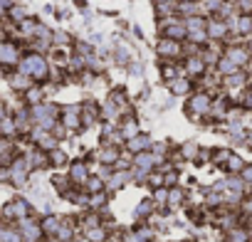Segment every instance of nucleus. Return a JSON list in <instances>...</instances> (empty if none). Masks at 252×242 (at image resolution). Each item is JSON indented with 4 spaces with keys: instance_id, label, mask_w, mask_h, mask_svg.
I'll use <instances>...</instances> for the list:
<instances>
[{
    "instance_id": "9d476101",
    "label": "nucleus",
    "mask_w": 252,
    "mask_h": 242,
    "mask_svg": "<svg viewBox=\"0 0 252 242\" xmlns=\"http://www.w3.org/2000/svg\"><path fill=\"white\" fill-rule=\"evenodd\" d=\"M163 161H166V158H158V156H154L151 151H144V153L131 156V168L144 171V173H151V171H156Z\"/></svg>"
},
{
    "instance_id": "13d9d810",
    "label": "nucleus",
    "mask_w": 252,
    "mask_h": 242,
    "mask_svg": "<svg viewBox=\"0 0 252 242\" xmlns=\"http://www.w3.org/2000/svg\"><path fill=\"white\" fill-rule=\"evenodd\" d=\"M183 242H190V240H183Z\"/></svg>"
},
{
    "instance_id": "412c9836",
    "label": "nucleus",
    "mask_w": 252,
    "mask_h": 242,
    "mask_svg": "<svg viewBox=\"0 0 252 242\" xmlns=\"http://www.w3.org/2000/svg\"><path fill=\"white\" fill-rule=\"evenodd\" d=\"M186 25H183V20L181 18H176L166 30H161V37H168V40H176V42H186Z\"/></svg>"
},
{
    "instance_id": "473e14b6",
    "label": "nucleus",
    "mask_w": 252,
    "mask_h": 242,
    "mask_svg": "<svg viewBox=\"0 0 252 242\" xmlns=\"http://www.w3.org/2000/svg\"><path fill=\"white\" fill-rule=\"evenodd\" d=\"M245 168V161L237 156V153H230V158L225 161V166H222V171H227L230 176H240V171Z\"/></svg>"
},
{
    "instance_id": "79ce46f5",
    "label": "nucleus",
    "mask_w": 252,
    "mask_h": 242,
    "mask_svg": "<svg viewBox=\"0 0 252 242\" xmlns=\"http://www.w3.org/2000/svg\"><path fill=\"white\" fill-rule=\"evenodd\" d=\"M146 185H151L154 190H156V188H163V173L151 171V173H149V178H146Z\"/></svg>"
},
{
    "instance_id": "a18cd8bd",
    "label": "nucleus",
    "mask_w": 252,
    "mask_h": 242,
    "mask_svg": "<svg viewBox=\"0 0 252 242\" xmlns=\"http://www.w3.org/2000/svg\"><path fill=\"white\" fill-rule=\"evenodd\" d=\"M245 185H252V163H245V168L240 171V176H237Z\"/></svg>"
},
{
    "instance_id": "dca6fc26",
    "label": "nucleus",
    "mask_w": 252,
    "mask_h": 242,
    "mask_svg": "<svg viewBox=\"0 0 252 242\" xmlns=\"http://www.w3.org/2000/svg\"><path fill=\"white\" fill-rule=\"evenodd\" d=\"M60 225H62V215H55V212H47V215H42V217H40V230H42V235H45V240H52V237L57 235V230H60Z\"/></svg>"
},
{
    "instance_id": "c03bdc74",
    "label": "nucleus",
    "mask_w": 252,
    "mask_h": 242,
    "mask_svg": "<svg viewBox=\"0 0 252 242\" xmlns=\"http://www.w3.org/2000/svg\"><path fill=\"white\" fill-rule=\"evenodd\" d=\"M232 5L240 10V15H252V0H235Z\"/></svg>"
},
{
    "instance_id": "72a5a7b5",
    "label": "nucleus",
    "mask_w": 252,
    "mask_h": 242,
    "mask_svg": "<svg viewBox=\"0 0 252 242\" xmlns=\"http://www.w3.org/2000/svg\"><path fill=\"white\" fill-rule=\"evenodd\" d=\"M198 5H200V13L208 18H215L218 15V10L222 8V0H198Z\"/></svg>"
},
{
    "instance_id": "393cba45",
    "label": "nucleus",
    "mask_w": 252,
    "mask_h": 242,
    "mask_svg": "<svg viewBox=\"0 0 252 242\" xmlns=\"http://www.w3.org/2000/svg\"><path fill=\"white\" fill-rule=\"evenodd\" d=\"M28 18H30L28 8H23V5H18V3H13V5H10V10L5 13V20H8V23H13L15 28H18L23 20H28Z\"/></svg>"
},
{
    "instance_id": "4468645a",
    "label": "nucleus",
    "mask_w": 252,
    "mask_h": 242,
    "mask_svg": "<svg viewBox=\"0 0 252 242\" xmlns=\"http://www.w3.org/2000/svg\"><path fill=\"white\" fill-rule=\"evenodd\" d=\"M205 32H208V40H210V42H222V40H227V35H230L225 20H218V18H208Z\"/></svg>"
},
{
    "instance_id": "8fccbe9b",
    "label": "nucleus",
    "mask_w": 252,
    "mask_h": 242,
    "mask_svg": "<svg viewBox=\"0 0 252 242\" xmlns=\"http://www.w3.org/2000/svg\"><path fill=\"white\" fill-rule=\"evenodd\" d=\"M0 183H10V171H8V166H0Z\"/></svg>"
},
{
    "instance_id": "de8ad7c7",
    "label": "nucleus",
    "mask_w": 252,
    "mask_h": 242,
    "mask_svg": "<svg viewBox=\"0 0 252 242\" xmlns=\"http://www.w3.org/2000/svg\"><path fill=\"white\" fill-rule=\"evenodd\" d=\"M242 106H245V109H252V91H250V89L242 91Z\"/></svg>"
},
{
    "instance_id": "7c9ffc66",
    "label": "nucleus",
    "mask_w": 252,
    "mask_h": 242,
    "mask_svg": "<svg viewBox=\"0 0 252 242\" xmlns=\"http://www.w3.org/2000/svg\"><path fill=\"white\" fill-rule=\"evenodd\" d=\"M52 185H55V190H57V193H60L62 198H64V195H67V193H69V190L74 188V185L69 183L67 173H57V176H52Z\"/></svg>"
},
{
    "instance_id": "6ab92c4d",
    "label": "nucleus",
    "mask_w": 252,
    "mask_h": 242,
    "mask_svg": "<svg viewBox=\"0 0 252 242\" xmlns=\"http://www.w3.org/2000/svg\"><path fill=\"white\" fill-rule=\"evenodd\" d=\"M166 87L171 89V94H173V96H190V89L195 87V82L181 74V77H176L173 82H168Z\"/></svg>"
},
{
    "instance_id": "c9c22d12",
    "label": "nucleus",
    "mask_w": 252,
    "mask_h": 242,
    "mask_svg": "<svg viewBox=\"0 0 252 242\" xmlns=\"http://www.w3.org/2000/svg\"><path fill=\"white\" fill-rule=\"evenodd\" d=\"M151 200H154L156 210H168V208H166V205H168V188H156V190L151 193Z\"/></svg>"
},
{
    "instance_id": "a878e982",
    "label": "nucleus",
    "mask_w": 252,
    "mask_h": 242,
    "mask_svg": "<svg viewBox=\"0 0 252 242\" xmlns=\"http://www.w3.org/2000/svg\"><path fill=\"white\" fill-rule=\"evenodd\" d=\"M176 153H178V158H181V161H198L200 146H198L195 141H186V144H181V149H178Z\"/></svg>"
},
{
    "instance_id": "58836bf2",
    "label": "nucleus",
    "mask_w": 252,
    "mask_h": 242,
    "mask_svg": "<svg viewBox=\"0 0 252 242\" xmlns=\"http://www.w3.org/2000/svg\"><path fill=\"white\" fill-rule=\"evenodd\" d=\"M176 5H178V3H158V5H154V8H156V20H161V18H173V15H176Z\"/></svg>"
},
{
    "instance_id": "bf43d9fd",
    "label": "nucleus",
    "mask_w": 252,
    "mask_h": 242,
    "mask_svg": "<svg viewBox=\"0 0 252 242\" xmlns=\"http://www.w3.org/2000/svg\"><path fill=\"white\" fill-rule=\"evenodd\" d=\"M250 91H252V89H250Z\"/></svg>"
},
{
    "instance_id": "6e6552de",
    "label": "nucleus",
    "mask_w": 252,
    "mask_h": 242,
    "mask_svg": "<svg viewBox=\"0 0 252 242\" xmlns=\"http://www.w3.org/2000/svg\"><path fill=\"white\" fill-rule=\"evenodd\" d=\"M92 171H89V163L87 161H69L67 166V178L74 188H84V183L89 181Z\"/></svg>"
},
{
    "instance_id": "39448f33",
    "label": "nucleus",
    "mask_w": 252,
    "mask_h": 242,
    "mask_svg": "<svg viewBox=\"0 0 252 242\" xmlns=\"http://www.w3.org/2000/svg\"><path fill=\"white\" fill-rule=\"evenodd\" d=\"M15 227H18L23 242H45V235H42V230H40V217L28 215V217L18 220Z\"/></svg>"
},
{
    "instance_id": "864d4df0",
    "label": "nucleus",
    "mask_w": 252,
    "mask_h": 242,
    "mask_svg": "<svg viewBox=\"0 0 252 242\" xmlns=\"http://www.w3.org/2000/svg\"><path fill=\"white\" fill-rule=\"evenodd\" d=\"M158 3H176V0H154V5H158Z\"/></svg>"
},
{
    "instance_id": "c85d7f7f",
    "label": "nucleus",
    "mask_w": 252,
    "mask_h": 242,
    "mask_svg": "<svg viewBox=\"0 0 252 242\" xmlns=\"http://www.w3.org/2000/svg\"><path fill=\"white\" fill-rule=\"evenodd\" d=\"M47 158H50V168H67V166H69V156L64 153V149L50 151Z\"/></svg>"
},
{
    "instance_id": "4d7b16f0",
    "label": "nucleus",
    "mask_w": 252,
    "mask_h": 242,
    "mask_svg": "<svg viewBox=\"0 0 252 242\" xmlns=\"http://www.w3.org/2000/svg\"><path fill=\"white\" fill-rule=\"evenodd\" d=\"M0 40H5V37H3V35H0Z\"/></svg>"
},
{
    "instance_id": "20e7f679",
    "label": "nucleus",
    "mask_w": 252,
    "mask_h": 242,
    "mask_svg": "<svg viewBox=\"0 0 252 242\" xmlns=\"http://www.w3.org/2000/svg\"><path fill=\"white\" fill-rule=\"evenodd\" d=\"M210 104H213V96H210L208 91H195V94H190V96H188V104H186L188 116H190L193 121L208 119V114H210Z\"/></svg>"
},
{
    "instance_id": "ea45409f",
    "label": "nucleus",
    "mask_w": 252,
    "mask_h": 242,
    "mask_svg": "<svg viewBox=\"0 0 252 242\" xmlns=\"http://www.w3.org/2000/svg\"><path fill=\"white\" fill-rule=\"evenodd\" d=\"M225 240H227V242H250V240H247V232H245L242 225L227 230V232H225Z\"/></svg>"
},
{
    "instance_id": "c756f323",
    "label": "nucleus",
    "mask_w": 252,
    "mask_h": 242,
    "mask_svg": "<svg viewBox=\"0 0 252 242\" xmlns=\"http://www.w3.org/2000/svg\"><path fill=\"white\" fill-rule=\"evenodd\" d=\"M186 203V190L181 188V185H176V188H168V210H176V208H181Z\"/></svg>"
},
{
    "instance_id": "f03ea898",
    "label": "nucleus",
    "mask_w": 252,
    "mask_h": 242,
    "mask_svg": "<svg viewBox=\"0 0 252 242\" xmlns=\"http://www.w3.org/2000/svg\"><path fill=\"white\" fill-rule=\"evenodd\" d=\"M28 215H32V205H30L28 198H13L0 208V220L8 222V225H15L18 220H23Z\"/></svg>"
},
{
    "instance_id": "2eb2a0df",
    "label": "nucleus",
    "mask_w": 252,
    "mask_h": 242,
    "mask_svg": "<svg viewBox=\"0 0 252 242\" xmlns=\"http://www.w3.org/2000/svg\"><path fill=\"white\" fill-rule=\"evenodd\" d=\"M116 129H119V134H121L124 144L129 141V139H134V136H139V134H141V129H139V121H136V116H124V119H119Z\"/></svg>"
},
{
    "instance_id": "5701e85b",
    "label": "nucleus",
    "mask_w": 252,
    "mask_h": 242,
    "mask_svg": "<svg viewBox=\"0 0 252 242\" xmlns=\"http://www.w3.org/2000/svg\"><path fill=\"white\" fill-rule=\"evenodd\" d=\"M151 215H156V205H154V200H151V198H144V200L136 205L134 217H136L139 222H146V220H151Z\"/></svg>"
},
{
    "instance_id": "49530a36",
    "label": "nucleus",
    "mask_w": 252,
    "mask_h": 242,
    "mask_svg": "<svg viewBox=\"0 0 252 242\" xmlns=\"http://www.w3.org/2000/svg\"><path fill=\"white\" fill-rule=\"evenodd\" d=\"M129 74H131V77H141V74H144V67H141L139 62H131V64H129Z\"/></svg>"
},
{
    "instance_id": "a19ab883",
    "label": "nucleus",
    "mask_w": 252,
    "mask_h": 242,
    "mask_svg": "<svg viewBox=\"0 0 252 242\" xmlns=\"http://www.w3.org/2000/svg\"><path fill=\"white\" fill-rule=\"evenodd\" d=\"M230 153H232L230 149H213V151H210V161H213L215 166H220V168H222V166H225V161L230 158Z\"/></svg>"
},
{
    "instance_id": "cd10ccee",
    "label": "nucleus",
    "mask_w": 252,
    "mask_h": 242,
    "mask_svg": "<svg viewBox=\"0 0 252 242\" xmlns=\"http://www.w3.org/2000/svg\"><path fill=\"white\" fill-rule=\"evenodd\" d=\"M183 72H181V64L178 62H161V79L168 84V82H173L176 77H181Z\"/></svg>"
},
{
    "instance_id": "f704fd0d",
    "label": "nucleus",
    "mask_w": 252,
    "mask_h": 242,
    "mask_svg": "<svg viewBox=\"0 0 252 242\" xmlns=\"http://www.w3.org/2000/svg\"><path fill=\"white\" fill-rule=\"evenodd\" d=\"M183 25H186V32H200V30H205V28H208V18L195 15V18L183 20Z\"/></svg>"
},
{
    "instance_id": "f8f14e48",
    "label": "nucleus",
    "mask_w": 252,
    "mask_h": 242,
    "mask_svg": "<svg viewBox=\"0 0 252 242\" xmlns=\"http://www.w3.org/2000/svg\"><path fill=\"white\" fill-rule=\"evenodd\" d=\"M151 146H154V139H151L146 131H141L139 136H134V139H129V141L124 144V151H126V153H131V156H136V153L151 151Z\"/></svg>"
},
{
    "instance_id": "e433bc0d",
    "label": "nucleus",
    "mask_w": 252,
    "mask_h": 242,
    "mask_svg": "<svg viewBox=\"0 0 252 242\" xmlns=\"http://www.w3.org/2000/svg\"><path fill=\"white\" fill-rule=\"evenodd\" d=\"M87 195H94V193H101V190H106V185H104V181L101 178H96V176H89V181L84 183V188H82Z\"/></svg>"
},
{
    "instance_id": "4c0bfd02",
    "label": "nucleus",
    "mask_w": 252,
    "mask_h": 242,
    "mask_svg": "<svg viewBox=\"0 0 252 242\" xmlns=\"http://www.w3.org/2000/svg\"><path fill=\"white\" fill-rule=\"evenodd\" d=\"M114 62L116 64H121V67H129L131 64V50L129 47H116V52H114Z\"/></svg>"
},
{
    "instance_id": "37998d69",
    "label": "nucleus",
    "mask_w": 252,
    "mask_h": 242,
    "mask_svg": "<svg viewBox=\"0 0 252 242\" xmlns=\"http://www.w3.org/2000/svg\"><path fill=\"white\" fill-rule=\"evenodd\" d=\"M176 185H178V171L173 168V171L163 173V188H176Z\"/></svg>"
},
{
    "instance_id": "2f4dec72",
    "label": "nucleus",
    "mask_w": 252,
    "mask_h": 242,
    "mask_svg": "<svg viewBox=\"0 0 252 242\" xmlns=\"http://www.w3.org/2000/svg\"><path fill=\"white\" fill-rule=\"evenodd\" d=\"M215 72L220 74V77H232V74H237V72H242V69H237L230 60H225V57H220L218 62H215Z\"/></svg>"
},
{
    "instance_id": "3c124183",
    "label": "nucleus",
    "mask_w": 252,
    "mask_h": 242,
    "mask_svg": "<svg viewBox=\"0 0 252 242\" xmlns=\"http://www.w3.org/2000/svg\"><path fill=\"white\" fill-rule=\"evenodd\" d=\"M245 232H247V240L252 242V217L247 220V227H245Z\"/></svg>"
},
{
    "instance_id": "b1692460",
    "label": "nucleus",
    "mask_w": 252,
    "mask_h": 242,
    "mask_svg": "<svg viewBox=\"0 0 252 242\" xmlns=\"http://www.w3.org/2000/svg\"><path fill=\"white\" fill-rule=\"evenodd\" d=\"M106 205H109V193H106V190L94 193V195H89V200H87V210H94V212H104Z\"/></svg>"
},
{
    "instance_id": "603ef678",
    "label": "nucleus",
    "mask_w": 252,
    "mask_h": 242,
    "mask_svg": "<svg viewBox=\"0 0 252 242\" xmlns=\"http://www.w3.org/2000/svg\"><path fill=\"white\" fill-rule=\"evenodd\" d=\"M5 116H8V109H5V104H3V101H0V121H3Z\"/></svg>"
},
{
    "instance_id": "aec40b11",
    "label": "nucleus",
    "mask_w": 252,
    "mask_h": 242,
    "mask_svg": "<svg viewBox=\"0 0 252 242\" xmlns=\"http://www.w3.org/2000/svg\"><path fill=\"white\" fill-rule=\"evenodd\" d=\"M23 96V104L25 106H37V104H42V101H47L45 96H47V91H45V87L42 84H32L25 94H20Z\"/></svg>"
},
{
    "instance_id": "7ed1b4c3",
    "label": "nucleus",
    "mask_w": 252,
    "mask_h": 242,
    "mask_svg": "<svg viewBox=\"0 0 252 242\" xmlns=\"http://www.w3.org/2000/svg\"><path fill=\"white\" fill-rule=\"evenodd\" d=\"M23 55H25V50H23V45L18 40H0V69H3L5 74L18 67Z\"/></svg>"
},
{
    "instance_id": "09e8293b",
    "label": "nucleus",
    "mask_w": 252,
    "mask_h": 242,
    "mask_svg": "<svg viewBox=\"0 0 252 242\" xmlns=\"http://www.w3.org/2000/svg\"><path fill=\"white\" fill-rule=\"evenodd\" d=\"M240 210H242L245 215H250V217H252V198L242 200V203H240Z\"/></svg>"
},
{
    "instance_id": "9b49d317",
    "label": "nucleus",
    "mask_w": 252,
    "mask_h": 242,
    "mask_svg": "<svg viewBox=\"0 0 252 242\" xmlns=\"http://www.w3.org/2000/svg\"><path fill=\"white\" fill-rule=\"evenodd\" d=\"M222 57L230 60L237 69H242V67L250 64V52H247V47H242V45H227V47L222 50Z\"/></svg>"
},
{
    "instance_id": "4be33fe9",
    "label": "nucleus",
    "mask_w": 252,
    "mask_h": 242,
    "mask_svg": "<svg viewBox=\"0 0 252 242\" xmlns=\"http://www.w3.org/2000/svg\"><path fill=\"white\" fill-rule=\"evenodd\" d=\"M82 240L84 242H109L111 240V232L104 227V225H96V227H89L82 232Z\"/></svg>"
},
{
    "instance_id": "423d86ee",
    "label": "nucleus",
    "mask_w": 252,
    "mask_h": 242,
    "mask_svg": "<svg viewBox=\"0 0 252 242\" xmlns=\"http://www.w3.org/2000/svg\"><path fill=\"white\" fill-rule=\"evenodd\" d=\"M156 55L161 57V62H178L183 57V42L168 40V37H158L156 40Z\"/></svg>"
},
{
    "instance_id": "5fc2aeb1",
    "label": "nucleus",
    "mask_w": 252,
    "mask_h": 242,
    "mask_svg": "<svg viewBox=\"0 0 252 242\" xmlns=\"http://www.w3.org/2000/svg\"><path fill=\"white\" fill-rule=\"evenodd\" d=\"M176 3H198V0H176Z\"/></svg>"
},
{
    "instance_id": "f257e3e1",
    "label": "nucleus",
    "mask_w": 252,
    "mask_h": 242,
    "mask_svg": "<svg viewBox=\"0 0 252 242\" xmlns=\"http://www.w3.org/2000/svg\"><path fill=\"white\" fill-rule=\"evenodd\" d=\"M50 69H52V64H50L47 55H37V52H25L15 67V72L30 77L35 84H45L50 79Z\"/></svg>"
},
{
    "instance_id": "f3484780",
    "label": "nucleus",
    "mask_w": 252,
    "mask_h": 242,
    "mask_svg": "<svg viewBox=\"0 0 252 242\" xmlns=\"http://www.w3.org/2000/svg\"><path fill=\"white\" fill-rule=\"evenodd\" d=\"M129 183H131V171H111V176L104 185H106V193H116Z\"/></svg>"
},
{
    "instance_id": "0eeeda50",
    "label": "nucleus",
    "mask_w": 252,
    "mask_h": 242,
    "mask_svg": "<svg viewBox=\"0 0 252 242\" xmlns=\"http://www.w3.org/2000/svg\"><path fill=\"white\" fill-rule=\"evenodd\" d=\"M60 124L69 131V134H77L82 131V124H79V104H67V106H60Z\"/></svg>"
},
{
    "instance_id": "6e6d98bb",
    "label": "nucleus",
    "mask_w": 252,
    "mask_h": 242,
    "mask_svg": "<svg viewBox=\"0 0 252 242\" xmlns=\"http://www.w3.org/2000/svg\"><path fill=\"white\" fill-rule=\"evenodd\" d=\"M222 3H235V0H222Z\"/></svg>"
},
{
    "instance_id": "a211bd4d",
    "label": "nucleus",
    "mask_w": 252,
    "mask_h": 242,
    "mask_svg": "<svg viewBox=\"0 0 252 242\" xmlns=\"http://www.w3.org/2000/svg\"><path fill=\"white\" fill-rule=\"evenodd\" d=\"M5 79H8V84H10V89H13L15 94H25V91L35 84L30 77H25V74H20V72H15V69H13V72H8V74H5Z\"/></svg>"
},
{
    "instance_id": "bb28decb",
    "label": "nucleus",
    "mask_w": 252,
    "mask_h": 242,
    "mask_svg": "<svg viewBox=\"0 0 252 242\" xmlns=\"http://www.w3.org/2000/svg\"><path fill=\"white\" fill-rule=\"evenodd\" d=\"M245 82H247V74H245V72H237V74H232V77H222V89L240 91V89H245Z\"/></svg>"
},
{
    "instance_id": "ddd939ff",
    "label": "nucleus",
    "mask_w": 252,
    "mask_h": 242,
    "mask_svg": "<svg viewBox=\"0 0 252 242\" xmlns=\"http://www.w3.org/2000/svg\"><path fill=\"white\" fill-rule=\"evenodd\" d=\"M92 156H94L96 166L114 168V163H116V161H119V156H121V149H116V146H99Z\"/></svg>"
},
{
    "instance_id": "1a4fd4ad",
    "label": "nucleus",
    "mask_w": 252,
    "mask_h": 242,
    "mask_svg": "<svg viewBox=\"0 0 252 242\" xmlns=\"http://www.w3.org/2000/svg\"><path fill=\"white\" fill-rule=\"evenodd\" d=\"M181 72H183V77H188V79H200V77L208 72V67H205V62L200 60V55H190V57H183Z\"/></svg>"
}]
</instances>
